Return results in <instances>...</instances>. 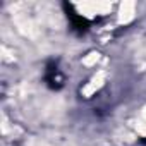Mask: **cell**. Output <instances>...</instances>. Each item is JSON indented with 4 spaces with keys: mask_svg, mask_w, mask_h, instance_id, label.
<instances>
[{
    "mask_svg": "<svg viewBox=\"0 0 146 146\" xmlns=\"http://www.w3.org/2000/svg\"><path fill=\"white\" fill-rule=\"evenodd\" d=\"M136 131H137L139 134L146 136V105L143 107L141 115H139V119H137V122H136Z\"/></svg>",
    "mask_w": 146,
    "mask_h": 146,
    "instance_id": "cell-4",
    "label": "cell"
},
{
    "mask_svg": "<svg viewBox=\"0 0 146 146\" xmlns=\"http://www.w3.org/2000/svg\"><path fill=\"white\" fill-rule=\"evenodd\" d=\"M105 81H107V72H105V70H98V72H95V74L91 76V79L83 86L81 95H83L84 98H91L96 91H100V90L103 88Z\"/></svg>",
    "mask_w": 146,
    "mask_h": 146,
    "instance_id": "cell-2",
    "label": "cell"
},
{
    "mask_svg": "<svg viewBox=\"0 0 146 146\" xmlns=\"http://www.w3.org/2000/svg\"><path fill=\"white\" fill-rule=\"evenodd\" d=\"M76 9L84 17H95V16L108 14L112 9V4H108V2H83V4H76Z\"/></svg>",
    "mask_w": 146,
    "mask_h": 146,
    "instance_id": "cell-1",
    "label": "cell"
},
{
    "mask_svg": "<svg viewBox=\"0 0 146 146\" xmlns=\"http://www.w3.org/2000/svg\"><path fill=\"white\" fill-rule=\"evenodd\" d=\"M134 14H136V4L134 2H122L119 7V23L129 24L134 19Z\"/></svg>",
    "mask_w": 146,
    "mask_h": 146,
    "instance_id": "cell-3",
    "label": "cell"
},
{
    "mask_svg": "<svg viewBox=\"0 0 146 146\" xmlns=\"http://www.w3.org/2000/svg\"><path fill=\"white\" fill-rule=\"evenodd\" d=\"M98 60H100V53H98V52H91V53H88V55L83 58V64L88 65V67H91V65H95Z\"/></svg>",
    "mask_w": 146,
    "mask_h": 146,
    "instance_id": "cell-5",
    "label": "cell"
}]
</instances>
